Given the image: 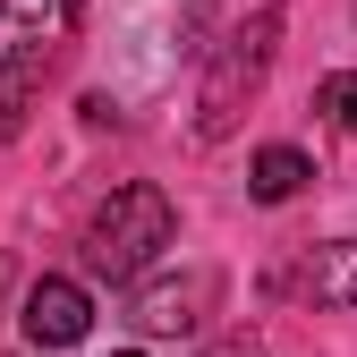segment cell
<instances>
[{"label":"cell","mask_w":357,"mask_h":357,"mask_svg":"<svg viewBox=\"0 0 357 357\" xmlns=\"http://www.w3.org/2000/svg\"><path fill=\"white\" fill-rule=\"evenodd\" d=\"M0 9H9V17H17V26H52V17H60V9H68V0H0Z\"/></svg>","instance_id":"obj_9"},{"label":"cell","mask_w":357,"mask_h":357,"mask_svg":"<svg viewBox=\"0 0 357 357\" xmlns=\"http://www.w3.org/2000/svg\"><path fill=\"white\" fill-rule=\"evenodd\" d=\"M306 178H315V162H306L298 145H264V153L247 162V196H255V204H289Z\"/></svg>","instance_id":"obj_6"},{"label":"cell","mask_w":357,"mask_h":357,"mask_svg":"<svg viewBox=\"0 0 357 357\" xmlns=\"http://www.w3.org/2000/svg\"><path fill=\"white\" fill-rule=\"evenodd\" d=\"M0 289H9V255H0Z\"/></svg>","instance_id":"obj_11"},{"label":"cell","mask_w":357,"mask_h":357,"mask_svg":"<svg viewBox=\"0 0 357 357\" xmlns=\"http://www.w3.org/2000/svg\"><path fill=\"white\" fill-rule=\"evenodd\" d=\"M17 324L34 349H77L85 332H94V298H85L77 281H34L26 306H17Z\"/></svg>","instance_id":"obj_3"},{"label":"cell","mask_w":357,"mask_h":357,"mask_svg":"<svg viewBox=\"0 0 357 357\" xmlns=\"http://www.w3.org/2000/svg\"><path fill=\"white\" fill-rule=\"evenodd\" d=\"M68 9H77V0H68Z\"/></svg>","instance_id":"obj_13"},{"label":"cell","mask_w":357,"mask_h":357,"mask_svg":"<svg viewBox=\"0 0 357 357\" xmlns=\"http://www.w3.org/2000/svg\"><path fill=\"white\" fill-rule=\"evenodd\" d=\"M119 357H145V349H119Z\"/></svg>","instance_id":"obj_12"},{"label":"cell","mask_w":357,"mask_h":357,"mask_svg":"<svg viewBox=\"0 0 357 357\" xmlns=\"http://www.w3.org/2000/svg\"><path fill=\"white\" fill-rule=\"evenodd\" d=\"M43 77H52V43H17V52L0 60V137H26Z\"/></svg>","instance_id":"obj_5"},{"label":"cell","mask_w":357,"mask_h":357,"mask_svg":"<svg viewBox=\"0 0 357 357\" xmlns=\"http://www.w3.org/2000/svg\"><path fill=\"white\" fill-rule=\"evenodd\" d=\"M204 306H213V273H170V281H145L128 315H137V332H196Z\"/></svg>","instance_id":"obj_4"},{"label":"cell","mask_w":357,"mask_h":357,"mask_svg":"<svg viewBox=\"0 0 357 357\" xmlns=\"http://www.w3.org/2000/svg\"><path fill=\"white\" fill-rule=\"evenodd\" d=\"M170 238H178L170 196L162 188H119L94 221H85V273H94V281H137Z\"/></svg>","instance_id":"obj_1"},{"label":"cell","mask_w":357,"mask_h":357,"mask_svg":"<svg viewBox=\"0 0 357 357\" xmlns=\"http://www.w3.org/2000/svg\"><path fill=\"white\" fill-rule=\"evenodd\" d=\"M273 43H281V0H255V17L213 52V77H204V94H196V137L221 145L238 128V111L255 102V85L273 77Z\"/></svg>","instance_id":"obj_2"},{"label":"cell","mask_w":357,"mask_h":357,"mask_svg":"<svg viewBox=\"0 0 357 357\" xmlns=\"http://www.w3.org/2000/svg\"><path fill=\"white\" fill-rule=\"evenodd\" d=\"M306 289H315L324 306H349L357 315V238H340V247H324L315 264H306Z\"/></svg>","instance_id":"obj_7"},{"label":"cell","mask_w":357,"mask_h":357,"mask_svg":"<svg viewBox=\"0 0 357 357\" xmlns=\"http://www.w3.org/2000/svg\"><path fill=\"white\" fill-rule=\"evenodd\" d=\"M204 357H255V340H221V349H204Z\"/></svg>","instance_id":"obj_10"},{"label":"cell","mask_w":357,"mask_h":357,"mask_svg":"<svg viewBox=\"0 0 357 357\" xmlns=\"http://www.w3.org/2000/svg\"><path fill=\"white\" fill-rule=\"evenodd\" d=\"M315 102H324V111H332V119L349 128V137H357V68H340V77H324V85H315Z\"/></svg>","instance_id":"obj_8"}]
</instances>
